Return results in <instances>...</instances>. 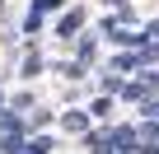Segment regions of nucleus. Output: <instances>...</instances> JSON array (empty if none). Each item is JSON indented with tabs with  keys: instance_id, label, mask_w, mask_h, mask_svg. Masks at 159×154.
Segmentation results:
<instances>
[{
	"instance_id": "39448f33",
	"label": "nucleus",
	"mask_w": 159,
	"mask_h": 154,
	"mask_svg": "<svg viewBox=\"0 0 159 154\" xmlns=\"http://www.w3.org/2000/svg\"><path fill=\"white\" fill-rule=\"evenodd\" d=\"M108 108H112V98H94L84 112H89V117H108Z\"/></svg>"
},
{
	"instance_id": "f257e3e1",
	"label": "nucleus",
	"mask_w": 159,
	"mask_h": 154,
	"mask_svg": "<svg viewBox=\"0 0 159 154\" xmlns=\"http://www.w3.org/2000/svg\"><path fill=\"white\" fill-rule=\"evenodd\" d=\"M80 28H84V10H66L56 19V37H75Z\"/></svg>"
},
{
	"instance_id": "f03ea898",
	"label": "nucleus",
	"mask_w": 159,
	"mask_h": 154,
	"mask_svg": "<svg viewBox=\"0 0 159 154\" xmlns=\"http://www.w3.org/2000/svg\"><path fill=\"white\" fill-rule=\"evenodd\" d=\"M117 94H122V98H126V103H145V98H150V94H154V89H150V84H145V80H131V84H122V89H117Z\"/></svg>"
},
{
	"instance_id": "9d476101",
	"label": "nucleus",
	"mask_w": 159,
	"mask_h": 154,
	"mask_svg": "<svg viewBox=\"0 0 159 154\" xmlns=\"http://www.w3.org/2000/svg\"><path fill=\"white\" fill-rule=\"evenodd\" d=\"M145 117H150V121H159V98H145Z\"/></svg>"
},
{
	"instance_id": "6e6552de",
	"label": "nucleus",
	"mask_w": 159,
	"mask_h": 154,
	"mask_svg": "<svg viewBox=\"0 0 159 154\" xmlns=\"http://www.w3.org/2000/svg\"><path fill=\"white\" fill-rule=\"evenodd\" d=\"M24 33H28V37H33V33H42V14H33V10H28V19H24Z\"/></svg>"
},
{
	"instance_id": "1a4fd4ad",
	"label": "nucleus",
	"mask_w": 159,
	"mask_h": 154,
	"mask_svg": "<svg viewBox=\"0 0 159 154\" xmlns=\"http://www.w3.org/2000/svg\"><path fill=\"white\" fill-rule=\"evenodd\" d=\"M103 89H108V94H117V89H122V80H117V70H108V75H103Z\"/></svg>"
},
{
	"instance_id": "423d86ee",
	"label": "nucleus",
	"mask_w": 159,
	"mask_h": 154,
	"mask_svg": "<svg viewBox=\"0 0 159 154\" xmlns=\"http://www.w3.org/2000/svg\"><path fill=\"white\" fill-rule=\"evenodd\" d=\"M47 149H52V135H38V140H28L24 154H47Z\"/></svg>"
},
{
	"instance_id": "0eeeda50",
	"label": "nucleus",
	"mask_w": 159,
	"mask_h": 154,
	"mask_svg": "<svg viewBox=\"0 0 159 154\" xmlns=\"http://www.w3.org/2000/svg\"><path fill=\"white\" fill-rule=\"evenodd\" d=\"M66 0H33V14H52V10H61Z\"/></svg>"
},
{
	"instance_id": "ddd939ff",
	"label": "nucleus",
	"mask_w": 159,
	"mask_h": 154,
	"mask_svg": "<svg viewBox=\"0 0 159 154\" xmlns=\"http://www.w3.org/2000/svg\"><path fill=\"white\" fill-rule=\"evenodd\" d=\"M0 108H5V98H0Z\"/></svg>"
},
{
	"instance_id": "9b49d317",
	"label": "nucleus",
	"mask_w": 159,
	"mask_h": 154,
	"mask_svg": "<svg viewBox=\"0 0 159 154\" xmlns=\"http://www.w3.org/2000/svg\"><path fill=\"white\" fill-rule=\"evenodd\" d=\"M145 37H154V42H159V19H154V24L145 28Z\"/></svg>"
},
{
	"instance_id": "4468645a",
	"label": "nucleus",
	"mask_w": 159,
	"mask_h": 154,
	"mask_svg": "<svg viewBox=\"0 0 159 154\" xmlns=\"http://www.w3.org/2000/svg\"><path fill=\"white\" fill-rule=\"evenodd\" d=\"M0 5H5V0H0Z\"/></svg>"
},
{
	"instance_id": "7ed1b4c3",
	"label": "nucleus",
	"mask_w": 159,
	"mask_h": 154,
	"mask_svg": "<svg viewBox=\"0 0 159 154\" xmlns=\"http://www.w3.org/2000/svg\"><path fill=\"white\" fill-rule=\"evenodd\" d=\"M89 121H94L89 112H66V117H61V126H66V131H75V135H84V131H89Z\"/></svg>"
},
{
	"instance_id": "20e7f679",
	"label": "nucleus",
	"mask_w": 159,
	"mask_h": 154,
	"mask_svg": "<svg viewBox=\"0 0 159 154\" xmlns=\"http://www.w3.org/2000/svg\"><path fill=\"white\" fill-rule=\"evenodd\" d=\"M94 56H98V42H94V37H84V42H80V65H89Z\"/></svg>"
},
{
	"instance_id": "f8f14e48",
	"label": "nucleus",
	"mask_w": 159,
	"mask_h": 154,
	"mask_svg": "<svg viewBox=\"0 0 159 154\" xmlns=\"http://www.w3.org/2000/svg\"><path fill=\"white\" fill-rule=\"evenodd\" d=\"M108 5H112V10H122V5H126V0H108Z\"/></svg>"
}]
</instances>
